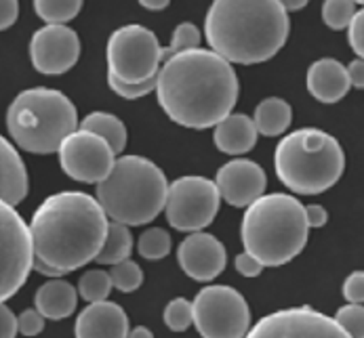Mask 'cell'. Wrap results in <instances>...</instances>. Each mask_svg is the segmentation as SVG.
<instances>
[{"instance_id":"cell-39","label":"cell","mask_w":364,"mask_h":338,"mask_svg":"<svg viewBox=\"0 0 364 338\" xmlns=\"http://www.w3.org/2000/svg\"><path fill=\"white\" fill-rule=\"evenodd\" d=\"M19 17V2L17 0H0V32L11 28Z\"/></svg>"},{"instance_id":"cell-11","label":"cell","mask_w":364,"mask_h":338,"mask_svg":"<svg viewBox=\"0 0 364 338\" xmlns=\"http://www.w3.org/2000/svg\"><path fill=\"white\" fill-rule=\"evenodd\" d=\"M219 202L221 195L215 181L205 177H181L166 190V221L177 231H200L215 221Z\"/></svg>"},{"instance_id":"cell-16","label":"cell","mask_w":364,"mask_h":338,"mask_svg":"<svg viewBox=\"0 0 364 338\" xmlns=\"http://www.w3.org/2000/svg\"><path fill=\"white\" fill-rule=\"evenodd\" d=\"M177 258L183 273L196 282L215 280L228 265V252L215 236L200 231H190V236L179 244Z\"/></svg>"},{"instance_id":"cell-44","label":"cell","mask_w":364,"mask_h":338,"mask_svg":"<svg viewBox=\"0 0 364 338\" xmlns=\"http://www.w3.org/2000/svg\"><path fill=\"white\" fill-rule=\"evenodd\" d=\"M282 6H284V11L289 13V11H301L310 0H278Z\"/></svg>"},{"instance_id":"cell-43","label":"cell","mask_w":364,"mask_h":338,"mask_svg":"<svg viewBox=\"0 0 364 338\" xmlns=\"http://www.w3.org/2000/svg\"><path fill=\"white\" fill-rule=\"evenodd\" d=\"M168 2L171 0H139V4L144 9H148V11H162V9L168 6Z\"/></svg>"},{"instance_id":"cell-28","label":"cell","mask_w":364,"mask_h":338,"mask_svg":"<svg viewBox=\"0 0 364 338\" xmlns=\"http://www.w3.org/2000/svg\"><path fill=\"white\" fill-rule=\"evenodd\" d=\"M171 236L168 231L160 229V227H152L148 231H144L137 241V250L144 258L148 261H160L171 252Z\"/></svg>"},{"instance_id":"cell-5","label":"cell","mask_w":364,"mask_h":338,"mask_svg":"<svg viewBox=\"0 0 364 338\" xmlns=\"http://www.w3.org/2000/svg\"><path fill=\"white\" fill-rule=\"evenodd\" d=\"M166 190V177L152 160L120 156L97 183V202L107 219L137 227L148 225L164 210Z\"/></svg>"},{"instance_id":"cell-8","label":"cell","mask_w":364,"mask_h":338,"mask_svg":"<svg viewBox=\"0 0 364 338\" xmlns=\"http://www.w3.org/2000/svg\"><path fill=\"white\" fill-rule=\"evenodd\" d=\"M162 63V47L156 34L131 23L112 32L107 40V72L124 82H144L156 76Z\"/></svg>"},{"instance_id":"cell-20","label":"cell","mask_w":364,"mask_h":338,"mask_svg":"<svg viewBox=\"0 0 364 338\" xmlns=\"http://www.w3.org/2000/svg\"><path fill=\"white\" fill-rule=\"evenodd\" d=\"M28 170L19 151L0 135V197L17 206L28 195Z\"/></svg>"},{"instance_id":"cell-1","label":"cell","mask_w":364,"mask_h":338,"mask_svg":"<svg viewBox=\"0 0 364 338\" xmlns=\"http://www.w3.org/2000/svg\"><path fill=\"white\" fill-rule=\"evenodd\" d=\"M240 95L234 65L210 48H190L164 59L156 74V97L166 116L203 131L232 114Z\"/></svg>"},{"instance_id":"cell-22","label":"cell","mask_w":364,"mask_h":338,"mask_svg":"<svg viewBox=\"0 0 364 338\" xmlns=\"http://www.w3.org/2000/svg\"><path fill=\"white\" fill-rule=\"evenodd\" d=\"M253 122L263 137H280L293 122V107L280 97H267L255 107Z\"/></svg>"},{"instance_id":"cell-38","label":"cell","mask_w":364,"mask_h":338,"mask_svg":"<svg viewBox=\"0 0 364 338\" xmlns=\"http://www.w3.org/2000/svg\"><path fill=\"white\" fill-rule=\"evenodd\" d=\"M15 334H17V317L4 302H0V338H13Z\"/></svg>"},{"instance_id":"cell-41","label":"cell","mask_w":364,"mask_h":338,"mask_svg":"<svg viewBox=\"0 0 364 338\" xmlns=\"http://www.w3.org/2000/svg\"><path fill=\"white\" fill-rule=\"evenodd\" d=\"M348 78H350V87L364 91V59H354L348 67Z\"/></svg>"},{"instance_id":"cell-15","label":"cell","mask_w":364,"mask_h":338,"mask_svg":"<svg viewBox=\"0 0 364 338\" xmlns=\"http://www.w3.org/2000/svg\"><path fill=\"white\" fill-rule=\"evenodd\" d=\"M215 185L219 195L234 208H247L265 193L267 177L257 162L238 158L217 170Z\"/></svg>"},{"instance_id":"cell-25","label":"cell","mask_w":364,"mask_h":338,"mask_svg":"<svg viewBox=\"0 0 364 338\" xmlns=\"http://www.w3.org/2000/svg\"><path fill=\"white\" fill-rule=\"evenodd\" d=\"M82 9V0H34L36 15L47 23H68Z\"/></svg>"},{"instance_id":"cell-37","label":"cell","mask_w":364,"mask_h":338,"mask_svg":"<svg viewBox=\"0 0 364 338\" xmlns=\"http://www.w3.org/2000/svg\"><path fill=\"white\" fill-rule=\"evenodd\" d=\"M234 265H236V271H238L240 276H245V278H257V276H261V271L265 269L263 263L257 261L253 254H249L247 250H245L242 254L236 256Z\"/></svg>"},{"instance_id":"cell-46","label":"cell","mask_w":364,"mask_h":338,"mask_svg":"<svg viewBox=\"0 0 364 338\" xmlns=\"http://www.w3.org/2000/svg\"><path fill=\"white\" fill-rule=\"evenodd\" d=\"M354 2H356V4H363L364 6V0H354Z\"/></svg>"},{"instance_id":"cell-42","label":"cell","mask_w":364,"mask_h":338,"mask_svg":"<svg viewBox=\"0 0 364 338\" xmlns=\"http://www.w3.org/2000/svg\"><path fill=\"white\" fill-rule=\"evenodd\" d=\"M32 269H36L38 273H43V276H47V278H61V276H65L61 269L53 267V265H49V263H43V261H38V258H34Z\"/></svg>"},{"instance_id":"cell-36","label":"cell","mask_w":364,"mask_h":338,"mask_svg":"<svg viewBox=\"0 0 364 338\" xmlns=\"http://www.w3.org/2000/svg\"><path fill=\"white\" fill-rule=\"evenodd\" d=\"M343 298L348 302L364 305V271H354L343 282Z\"/></svg>"},{"instance_id":"cell-3","label":"cell","mask_w":364,"mask_h":338,"mask_svg":"<svg viewBox=\"0 0 364 338\" xmlns=\"http://www.w3.org/2000/svg\"><path fill=\"white\" fill-rule=\"evenodd\" d=\"M289 34L291 19L278 0H213L205 19L210 50L240 65L272 59Z\"/></svg>"},{"instance_id":"cell-7","label":"cell","mask_w":364,"mask_h":338,"mask_svg":"<svg viewBox=\"0 0 364 338\" xmlns=\"http://www.w3.org/2000/svg\"><path fill=\"white\" fill-rule=\"evenodd\" d=\"M6 129L17 147L47 156L78 129L76 105L55 89H28L13 99L6 111Z\"/></svg>"},{"instance_id":"cell-40","label":"cell","mask_w":364,"mask_h":338,"mask_svg":"<svg viewBox=\"0 0 364 338\" xmlns=\"http://www.w3.org/2000/svg\"><path fill=\"white\" fill-rule=\"evenodd\" d=\"M306 217H308L310 229L324 227L326 221H328V212H326V208L320 206V204H310V206H306Z\"/></svg>"},{"instance_id":"cell-23","label":"cell","mask_w":364,"mask_h":338,"mask_svg":"<svg viewBox=\"0 0 364 338\" xmlns=\"http://www.w3.org/2000/svg\"><path fill=\"white\" fill-rule=\"evenodd\" d=\"M78 126L82 131H91V133H95L102 139H105L109 143V147L114 149V153H122L124 147H127V126L114 114L93 111L85 120H80Z\"/></svg>"},{"instance_id":"cell-45","label":"cell","mask_w":364,"mask_h":338,"mask_svg":"<svg viewBox=\"0 0 364 338\" xmlns=\"http://www.w3.org/2000/svg\"><path fill=\"white\" fill-rule=\"evenodd\" d=\"M129 337H133V338H137V337H152V332L148 330V328H144V326H137L135 330H129Z\"/></svg>"},{"instance_id":"cell-19","label":"cell","mask_w":364,"mask_h":338,"mask_svg":"<svg viewBox=\"0 0 364 338\" xmlns=\"http://www.w3.org/2000/svg\"><path fill=\"white\" fill-rule=\"evenodd\" d=\"M257 126L253 118L247 114H228L223 120L215 124V145L219 151L228 156H242L249 153L257 143Z\"/></svg>"},{"instance_id":"cell-4","label":"cell","mask_w":364,"mask_h":338,"mask_svg":"<svg viewBox=\"0 0 364 338\" xmlns=\"http://www.w3.org/2000/svg\"><path fill=\"white\" fill-rule=\"evenodd\" d=\"M242 246L263 267H282L301 254L310 238L306 206L289 193H263L247 206Z\"/></svg>"},{"instance_id":"cell-17","label":"cell","mask_w":364,"mask_h":338,"mask_svg":"<svg viewBox=\"0 0 364 338\" xmlns=\"http://www.w3.org/2000/svg\"><path fill=\"white\" fill-rule=\"evenodd\" d=\"M80 338H124L129 337V317L118 302L112 300H95L82 309L74 328Z\"/></svg>"},{"instance_id":"cell-9","label":"cell","mask_w":364,"mask_h":338,"mask_svg":"<svg viewBox=\"0 0 364 338\" xmlns=\"http://www.w3.org/2000/svg\"><path fill=\"white\" fill-rule=\"evenodd\" d=\"M196 330L207 338H240L249 334L251 311L245 296L232 286H207L192 300Z\"/></svg>"},{"instance_id":"cell-26","label":"cell","mask_w":364,"mask_h":338,"mask_svg":"<svg viewBox=\"0 0 364 338\" xmlns=\"http://www.w3.org/2000/svg\"><path fill=\"white\" fill-rule=\"evenodd\" d=\"M107 273H109L112 286L116 290H120V292H135L144 284V269L135 261H131V258L114 263Z\"/></svg>"},{"instance_id":"cell-24","label":"cell","mask_w":364,"mask_h":338,"mask_svg":"<svg viewBox=\"0 0 364 338\" xmlns=\"http://www.w3.org/2000/svg\"><path fill=\"white\" fill-rule=\"evenodd\" d=\"M131 252H133V236L129 231V225L118 223V221H109L105 240L100 248V252H97V256H95V261L100 265H114V263L129 258Z\"/></svg>"},{"instance_id":"cell-10","label":"cell","mask_w":364,"mask_h":338,"mask_svg":"<svg viewBox=\"0 0 364 338\" xmlns=\"http://www.w3.org/2000/svg\"><path fill=\"white\" fill-rule=\"evenodd\" d=\"M32 263L30 227L17 208L0 197V302L26 284Z\"/></svg>"},{"instance_id":"cell-30","label":"cell","mask_w":364,"mask_h":338,"mask_svg":"<svg viewBox=\"0 0 364 338\" xmlns=\"http://www.w3.org/2000/svg\"><path fill=\"white\" fill-rule=\"evenodd\" d=\"M200 40H203V34L200 30L190 23V21H183L179 23L175 30H173V38H171V45L166 48H162V61L173 57L175 53H181V50H190V48L200 47Z\"/></svg>"},{"instance_id":"cell-6","label":"cell","mask_w":364,"mask_h":338,"mask_svg":"<svg viewBox=\"0 0 364 338\" xmlns=\"http://www.w3.org/2000/svg\"><path fill=\"white\" fill-rule=\"evenodd\" d=\"M274 168L280 183L293 193L318 195L341 179L346 153L333 135L320 129H299L278 143Z\"/></svg>"},{"instance_id":"cell-13","label":"cell","mask_w":364,"mask_h":338,"mask_svg":"<svg viewBox=\"0 0 364 338\" xmlns=\"http://www.w3.org/2000/svg\"><path fill=\"white\" fill-rule=\"evenodd\" d=\"M249 337H331L346 338V332L335 322L312 307H295L276 311L272 315L261 317L259 322L249 328Z\"/></svg>"},{"instance_id":"cell-14","label":"cell","mask_w":364,"mask_h":338,"mask_svg":"<svg viewBox=\"0 0 364 338\" xmlns=\"http://www.w3.org/2000/svg\"><path fill=\"white\" fill-rule=\"evenodd\" d=\"M80 57L78 34L63 23H47L36 30L30 40L32 65L47 76L65 74L76 65Z\"/></svg>"},{"instance_id":"cell-27","label":"cell","mask_w":364,"mask_h":338,"mask_svg":"<svg viewBox=\"0 0 364 338\" xmlns=\"http://www.w3.org/2000/svg\"><path fill=\"white\" fill-rule=\"evenodd\" d=\"M112 280L109 273L104 269H89L80 282H78V292L87 302H95V300H104L112 292Z\"/></svg>"},{"instance_id":"cell-34","label":"cell","mask_w":364,"mask_h":338,"mask_svg":"<svg viewBox=\"0 0 364 338\" xmlns=\"http://www.w3.org/2000/svg\"><path fill=\"white\" fill-rule=\"evenodd\" d=\"M45 330V317L38 309H26L17 317V334L23 337H36Z\"/></svg>"},{"instance_id":"cell-2","label":"cell","mask_w":364,"mask_h":338,"mask_svg":"<svg viewBox=\"0 0 364 338\" xmlns=\"http://www.w3.org/2000/svg\"><path fill=\"white\" fill-rule=\"evenodd\" d=\"M107 223L97 197L85 192L53 193L34 210L28 225L34 258L72 273L95 261Z\"/></svg>"},{"instance_id":"cell-35","label":"cell","mask_w":364,"mask_h":338,"mask_svg":"<svg viewBox=\"0 0 364 338\" xmlns=\"http://www.w3.org/2000/svg\"><path fill=\"white\" fill-rule=\"evenodd\" d=\"M348 38H350V47L352 50L364 59V9L356 11L350 26H348Z\"/></svg>"},{"instance_id":"cell-21","label":"cell","mask_w":364,"mask_h":338,"mask_svg":"<svg viewBox=\"0 0 364 338\" xmlns=\"http://www.w3.org/2000/svg\"><path fill=\"white\" fill-rule=\"evenodd\" d=\"M76 302H78L76 288L70 282L57 278L43 284L34 296V305L41 311V315L45 320H55V322L70 317L76 309Z\"/></svg>"},{"instance_id":"cell-18","label":"cell","mask_w":364,"mask_h":338,"mask_svg":"<svg viewBox=\"0 0 364 338\" xmlns=\"http://www.w3.org/2000/svg\"><path fill=\"white\" fill-rule=\"evenodd\" d=\"M306 87L314 99L326 105L341 101L352 89L346 65L333 57L314 61L306 76Z\"/></svg>"},{"instance_id":"cell-31","label":"cell","mask_w":364,"mask_h":338,"mask_svg":"<svg viewBox=\"0 0 364 338\" xmlns=\"http://www.w3.org/2000/svg\"><path fill=\"white\" fill-rule=\"evenodd\" d=\"M194 322V315H192V302L183 296L179 298H173L166 309H164V324L168 330L173 332H186Z\"/></svg>"},{"instance_id":"cell-12","label":"cell","mask_w":364,"mask_h":338,"mask_svg":"<svg viewBox=\"0 0 364 338\" xmlns=\"http://www.w3.org/2000/svg\"><path fill=\"white\" fill-rule=\"evenodd\" d=\"M63 173L78 183H100L114 166L116 153L109 143L91 131L76 129L57 149Z\"/></svg>"},{"instance_id":"cell-33","label":"cell","mask_w":364,"mask_h":338,"mask_svg":"<svg viewBox=\"0 0 364 338\" xmlns=\"http://www.w3.org/2000/svg\"><path fill=\"white\" fill-rule=\"evenodd\" d=\"M107 84L116 95H120L122 99H139V97H146L152 91H156V76H152L144 82H124V80L116 78L112 72H107Z\"/></svg>"},{"instance_id":"cell-32","label":"cell","mask_w":364,"mask_h":338,"mask_svg":"<svg viewBox=\"0 0 364 338\" xmlns=\"http://www.w3.org/2000/svg\"><path fill=\"white\" fill-rule=\"evenodd\" d=\"M335 322L341 326L346 337L364 338V305L350 302L335 313Z\"/></svg>"},{"instance_id":"cell-29","label":"cell","mask_w":364,"mask_h":338,"mask_svg":"<svg viewBox=\"0 0 364 338\" xmlns=\"http://www.w3.org/2000/svg\"><path fill=\"white\" fill-rule=\"evenodd\" d=\"M354 13H356L354 0H324L322 4V21L335 32L346 30Z\"/></svg>"}]
</instances>
